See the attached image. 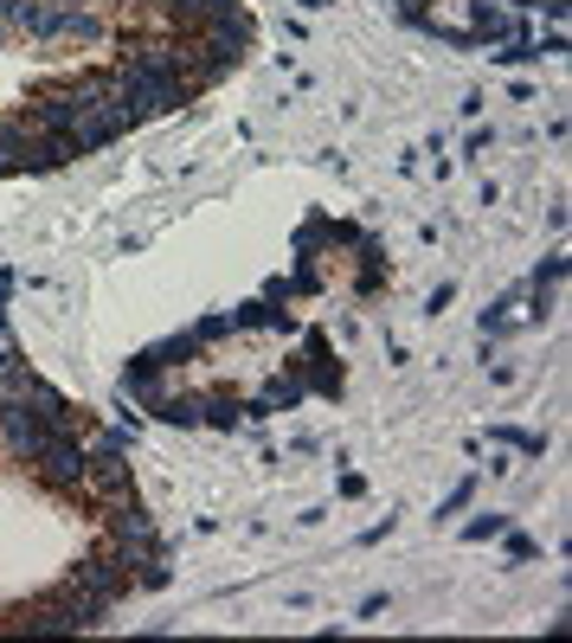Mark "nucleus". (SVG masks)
Wrapping results in <instances>:
<instances>
[{"label":"nucleus","mask_w":572,"mask_h":643,"mask_svg":"<svg viewBox=\"0 0 572 643\" xmlns=\"http://www.w3.org/2000/svg\"><path fill=\"white\" fill-rule=\"evenodd\" d=\"M116 77H123L129 103H142L148 116H174V110H181V103L194 97V90H187V77L167 72V65H154V59H142V52H136V59H129V65H123Z\"/></svg>","instance_id":"obj_1"},{"label":"nucleus","mask_w":572,"mask_h":643,"mask_svg":"<svg viewBox=\"0 0 572 643\" xmlns=\"http://www.w3.org/2000/svg\"><path fill=\"white\" fill-rule=\"evenodd\" d=\"M52 437H59V431H52L39 412H33V399H20V393H0V444H7L20 463H39Z\"/></svg>","instance_id":"obj_2"},{"label":"nucleus","mask_w":572,"mask_h":643,"mask_svg":"<svg viewBox=\"0 0 572 643\" xmlns=\"http://www.w3.org/2000/svg\"><path fill=\"white\" fill-rule=\"evenodd\" d=\"M72 585H84V592H97V598H123L129 592V554L123 547H97V554H84L72 567Z\"/></svg>","instance_id":"obj_3"},{"label":"nucleus","mask_w":572,"mask_h":643,"mask_svg":"<svg viewBox=\"0 0 572 643\" xmlns=\"http://www.w3.org/2000/svg\"><path fill=\"white\" fill-rule=\"evenodd\" d=\"M39 477H46L52 490H65V496H77V490H84V477H90V450L77 444V431H59V437L46 444Z\"/></svg>","instance_id":"obj_4"},{"label":"nucleus","mask_w":572,"mask_h":643,"mask_svg":"<svg viewBox=\"0 0 572 643\" xmlns=\"http://www.w3.org/2000/svg\"><path fill=\"white\" fill-rule=\"evenodd\" d=\"M110 534H116V547L129 554V567H136V560H154V554H161V541H154V521H148V508H142L136 496L110 502Z\"/></svg>","instance_id":"obj_5"},{"label":"nucleus","mask_w":572,"mask_h":643,"mask_svg":"<svg viewBox=\"0 0 572 643\" xmlns=\"http://www.w3.org/2000/svg\"><path fill=\"white\" fill-rule=\"evenodd\" d=\"M136 116H142V110H129V103H97V110H84L72 123V136H77V148L90 154V148H110L116 136H129Z\"/></svg>","instance_id":"obj_6"},{"label":"nucleus","mask_w":572,"mask_h":643,"mask_svg":"<svg viewBox=\"0 0 572 643\" xmlns=\"http://www.w3.org/2000/svg\"><path fill=\"white\" fill-rule=\"evenodd\" d=\"M90 110V97L77 90V84H59V90H39V103H33V116H39V129H52V136H65L77 116Z\"/></svg>","instance_id":"obj_7"},{"label":"nucleus","mask_w":572,"mask_h":643,"mask_svg":"<svg viewBox=\"0 0 572 643\" xmlns=\"http://www.w3.org/2000/svg\"><path fill=\"white\" fill-rule=\"evenodd\" d=\"M470 20H476V39H527L521 20L508 7H496V0H470Z\"/></svg>","instance_id":"obj_8"},{"label":"nucleus","mask_w":572,"mask_h":643,"mask_svg":"<svg viewBox=\"0 0 572 643\" xmlns=\"http://www.w3.org/2000/svg\"><path fill=\"white\" fill-rule=\"evenodd\" d=\"M200 355V342H194V329L187 335H167V342H154V348H142V367H154V373H167V367H187V360Z\"/></svg>","instance_id":"obj_9"},{"label":"nucleus","mask_w":572,"mask_h":643,"mask_svg":"<svg viewBox=\"0 0 572 643\" xmlns=\"http://www.w3.org/2000/svg\"><path fill=\"white\" fill-rule=\"evenodd\" d=\"M148 412H154L161 425H181V431L200 425V399H194V393H161V399H148Z\"/></svg>","instance_id":"obj_10"},{"label":"nucleus","mask_w":572,"mask_h":643,"mask_svg":"<svg viewBox=\"0 0 572 643\" xmlns=\"http://www.w3.org/2000/svg\"><path fill=\"white\" fill-rule=\"evenodd\" d=\"M238 419H245V406H238L232 393H207V399H200V425H219V431H232Z\"/></svg>","instance_id":"obj_11"},{"label":"nucleus","mask_w":572,"mask_h":643,"mask_svg":"<svg viewBox=\"0 0 572 643\" xmlns=\"http://www.w3.org/2000/svg\"><path fill=\"white\" fill-rule=\"evenodd\" d=\"M232 329H289V316L271 309V302H238L232 309Z\"/></svg>","instance_id":"obj_12"},{"label":"nucleus","mask_w":572,"mask_h":643,"mask_svg":"<svg viewBox=\"0 0 572 643\" xmlns=\"http://www.w3.org/2000/svg\"><path fill=\"white\" fill-rule=\"evenodd\" d=\"M540 39H501V52H489V65H540Z\"/></svg>","instance_id":"obj_13"},{"label":"nucleus","mask_w":572,"mask_h":643,"mask_svg":"<svg viewBox=\"0 0 572 643\" xmlns=\"http://www.w3.org/2000/svg\"><path fill=\"white\" fill-rule=\"evenodd\" d=\"M501 528H508V515H476V521H463V541H501Z\"/></svg>","instance_id":"obj_14"},{"label":"nucleus","mask_w":572,"mask_h":643,"mask_svg":"<svg viewBox=\"0 0 572 643\" xmlns=\"http://www.w3.org/2000/svg\"><path fill=\"white\" fill-rule=\"evenodd\" d=\"M560 277H567V251H554V258H547V264L534 271V296H547V289L560 284Z\"/></svg>","instance_id":"obj_15"},{"label":"nucleus","mask_w":572,"mask_h":643,"mask_svg":"<svg viewBox=\"0 0 572 643\" xmlns=\"http://www.w3.org/2000/svg\"><path fill=\"white\" fill-rule=\"evenodd\" d=\"M496 437H501V444H514V450H527V457H540V450H547V437H540V431H514V425H501Z\"/></svg>","instance_id":"obj_16"},{"label":"nucleus","mask_w":572,"mask_h":643,"mask_svg":"<svg viewBox=\"0 0 572 643\" xmlns=\"http://www.w3.org/2000/svg\"><path fill=\"white\" fill-rule=\"evenodd\" d=\"M501 541H508V560H534V554H540V541H534V534H514V528H501Z\"/></svg>","instance_id":"obj_17"},{"label":"nucleus","mask_w":572,"mask_h":643,"mask_svg":"<svg viewBox=\"0 0 572 643\" xmlns=\"http://www.w3.org/2000/svg\"><path fill=\"white\" fill-rule=\"evenodd\" d=\"M219 335H232V316H207V322H194V342H219Z\"/></svg>","instance_id":"obj_18"},{"label":"nucleus","mask_w":572,"mask_h":643,"mask_svg":"<svg viewBox=\"0 0 572 643\" xmlns=\"http://www.w3.org/2000/svg\"><path fill=\"white\" fill-rule=\"evenodd\" d=\"M476 496V477H463V483H457V490H450V496L437 502V515H457V508H463V502Z\"/></svg>","instance_id":"obj_19"},{"label":"nucleus","mask_w":572,"mask_h":643,"mask_svg":"<svg viewBox=\"0 0 572 643\" xmlns=\"http://www.w3.org/2000/svg\"><path fill=\"white\" fill-rule=\"evenodd\" d=\"M450 296H457V284H437L425 296V309H431V316H444V309H450Z\"/></svg>","instance_id":"obj_20"},{"label":"nucleus","mask_w":572,"mask_h":643,"mask_svg":"<svg viewBox=\"0 0 572 643\" xmlns=\"http://www.w3.org/2000/svg\"><path fill=\"white\" fill-rule=\"evenodd\" d=\"M393 7H399L406 20H425V13H431V0H393Z\"/></svg>","instance_id":"obj_21"},{"label":"nucleus","mask_w":572,"mask_h":643,"mask_svg":"<svg viewBox=\"0 0 572 643\" xmlns=\"http://www.w3.org/2000/svg\"><path fill=\"white\" fill-rule=\"evenodd\" d=\"M59 7H84V0H59Z\"/></svg>","instance_id":"obj_22"},{"label":"nucleus","mask_w":572,"mask_h":643,"mask_svg":"<svg viewBox=\"0 0 572 643\" xmlns=\"http://www.w3.org/2000/svg\"><path fill=\"white\" fill-rule=\"evenodd\" d=\"M309 7H328V0H309Z\"/></svg>","instance_id":"obj_23"}]
</instances>
